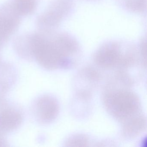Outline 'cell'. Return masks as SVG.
I'll list each match as a JSON object with an SVG mask.
<instances>
[{"instance_id": "cell-8", "label": "cell", "mask_w": 147, "mask_h": 147, "mask_svg": "<svg viewBox=\"0 0 147 147\" xmlns=\"http://www.w3.org/2000/svg\"><path fill=\"white\" fill-rule=\"evenodd\" d=\"M68 141L67 143L71 144L70 146H71L72 144H74L73 146H76V144H77V146H80L79 144H80V146H83L82 144H84V146H86V144H87L88 143L86 138L82 135L74 136L70 138Z\"/></svg>"}, {"instance_id": "cell-3", "label": "cell", "mask_w": 147, "mask_h": 147, "mask_svg": "<svg viewBox=\"0 0 147 147\" xmlns=\"http://www.w3.org/2000/svg\"><path fill=\"white\" fill-rule=\"evenodd\" d=\"M37 110L40 118L45 122H49L55 119L58 114V103L50 96L42 97L37 103Z\"/></svg>"}, {"instance_id": "cell-1", "label": "cell", "mask_w": 147, "mask_h": 147, "mask_svg": "<svg viewBox=\"0 0 147 147\" xmlns=\"http://www.w3.org/2000/svg\"><path fill=\"white\" fill-rule=\"evenodd\" d=\"M32 49L37 61L46 68H68L75 64L74 49L64 43H51L37 37L32 40Z\"/></svg>"}, {"instance_id": "cell-5", "label": "cell", "mask_w": 147, "mask_h": 147, "mask_svg": "<svg viewBox=\"0 0 147 147\" xmlns=\"http://www.w3.org/2000/svg\"><path fill=\"white\" fill-rule=\"evenodd\" d=\"M22 117L20 113L13 110H5L0 113V130L10 131L20 125Z\"/></svg>"}, {"instance_id": "cell-4", "label": "cell", "mask_w": 147, "mask_h": 147, "mask_svg": "<svg viewBox=\"0 0 147 147\" xmlns=\"http://www.w3.org/2000/svg\"><path fill=\"white\" fill-rule=\"evenodd\" d=\"M95 59L98 65L105 68H111L119 65L121 56L115 47H109L99 51Z\"/></svg>"}, {"instance_id": "cell-6", "label": "cell", "mask_w": 147, "mask_h": 147, "mask_svg": "<svg viewBox=\"0 0 147 147\" xmlns=\"http://www.w3.org/2000/svg\"><path fill=\"white\" fill-rule=\"evenodd\" d=\"M16 24L14 19L7 17L0 18V44L13 31Z\"/></svg>"}, {"instance_id": "cell-7", "label": "cell", "mask_w": 147, "mask_h": 147, "mask_svg": "<svg viewBox=\"0 0 147 147\" xmlns=\"http://www.w3.org/2000/svg\"><path fill=\"white\" fill-rule=\"evenodd\" d=\"M34 7L35 3L33 0H16L15 2L16 11L24 15L31 12Z\"/></svg>"}, {"instance_id": "cell-2", "label": "cell", "mask_w": 147, "mask_h": 147, "mask_svg": "<svg viewBox=\"0 0 147 147\" xmlns=\"http://www.w3.org/2000/svg\"><path fill=\"white\" fill-rule=\"evenodd\" d=\"M105 103L107 110L123 123L139 116L140 104L136 96L130 92L113 91L106 94Z\"/></svg>"}]
</instances>
